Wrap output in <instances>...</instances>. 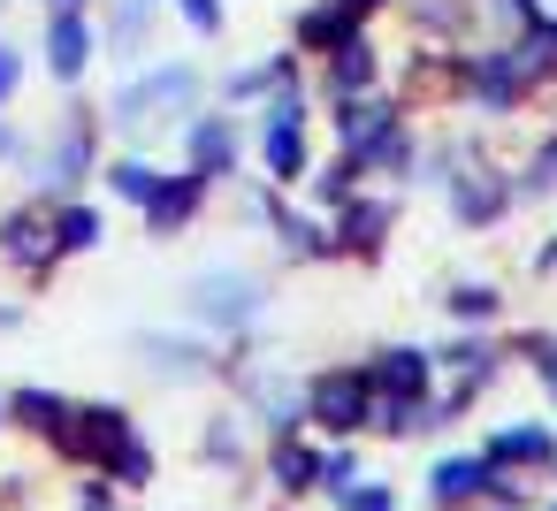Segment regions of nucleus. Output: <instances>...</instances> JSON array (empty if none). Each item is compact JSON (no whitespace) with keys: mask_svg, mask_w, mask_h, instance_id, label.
<instances>
[{"mask_svg":"<svg viewBox=\"0 0 557 511\" xmlns=\"http://www.w3.org/2000/svg\"><path fill=\"white\" fill-rule=\"evenodd\" d=\"M207 85L214 70L191 62V54H153L138 70L115 77V92L100 100V123L115 146H153V138H176L191 108H207Z\"/></svg>","mask_w":557,"mask_h":511,"instance_id":"nucleus-1","label":"nucleus"},{"mask_svg":"<svg viewBox=\"0 0 557 511\" xmlns=\"http://www.w3.org/2000/svg\"><path fill=\"white\" fill-rule=\"evenodd\" d=\"M100 161H108V123H100V108L77 100V92H62V115H54L47 130H32L16 176H24V199H47V207H54V199H77V191L100 176Z\"/></svg>","mask_w":557,"mask_h":511,"instance_id":"nucleus-2","label":"nucleus"},{"mask_svg":"<svg viewBox=\"0 0 557 511\" xmlns=\"http://www.w3.org/2000/svg\"><path fill=\"white\" fill-rule=\"evenodd\" d=\"M176 306H184V328H199L214 344H245V336H260V321L275 306V275L252 260H207L176 283Z\"/></svg>","mask_w":557,"mask_h":511,"instance_id":"nucleus-3","label":"nucleus"},{"mask_svg":"<svg viewBox=\"0 0 557 511\" xmlns=\"http://www.w3.org/2000/svg\"><path fill=\"white\" fill-rule=\"evenodd\" d=\"M321 123H329V138H336V153H344V161H359V176H397V184H412L420 130H412V115H405L389 92L329 100V108H321Z\"/></svg>","mask_w":557,"mask_h":511,"instance_id":"nucleus-4","label":"nucleus"},{"mask_svg":"<svg viewBox=\"0 0 557 511\" xmlns=\"http://www.w3.org/2000/svg\"><path fill=\"white\" fill-rule=\"evenodd\" d=\"M222 389L237 397V412H245L260 435H298V427H306V374H298L290 359H268L252 336L230 344V374H222Z\"/></svg>","mask_w":557,"mask_h":511,"instance_id":"nucleus-5","label":"nucleus"},{"mask_svg":"<svg viewBox=\"0 0 557 511\" xmlns=\"http://www.w3.org/2000/svg\"><path fill=\"white\" fill-rule=\"evenodd\" d=\"M374 427V382L367 366H313L306 374V435L359 443Z\"/></svg>","mask_w":557,"mask_h":511,"instance_id":"nucleus-6","label":"nucleus"},{"mask_svg":"<svg viewBox=\"0 0 557 511\" xmlns=\"http://www.w3.org/2000/svg\"><path fill=\"white\" fill-rule=\"evenodd\" d=\"M131 359L153 374V382H222L230 374V344H214V336H199V328H131Z\"/></svg>","mask_w":557,"mask_h":511,"instance_id":"nucleus-7","label":"nucleus"},{"mask_svg":"<svg viewBox=\"0 0 557 511\" xmlns=\"http://www.w3.org/2000/svg\"><path fill=\"white\" fill-rule=\"evenodd\" d=\"M176 153H184L176 169L207 176L214 191H222V184H237V176H245V115H237V108H214V100H207V108H191V115H184V130H176Z\"/></svg>","mask_w":557,"mask_h":511,"instance_id":"nucleus-8","label":"nucleus"},{"mask_svg":"<svg viewBox=\"0 0 557 511\" xmlns=\"http://www.w3.org/2000/svg\"><path fill=\"white\" fill-rule=\"evenodd\" d=\"M450 85L481 108V115H511L542 77L527 70V54H519V39H504V47H481V54H458V70H450Z\"/></svg>","mask_w":557,"mask_h":511,"instance_id":"nucleus-9","label":"nucleus"},{"mask_svg":"<svg viewBox=\"0 0 557 511\" xmlns=\"http://www.w3.org/2000/svg\"><path fill=\"white\" fill-rule=\"evenodd\" d=\"M92 62H100V24H92V9H47V16H39V70L54 77V92H85Z\"/></svg>","mask_w":557,"mask_h":511,"instance_id":"nucleus-10","label":"nucleus"},{"mask_svg":"<svg viewBox=\"0 0 557 511\" xmlns=\"http://www.w3.org/2000/svg\"><path fill=\"white\" fill-rule=\"evenodd\" d=\"M0 267L24 275V283H47V275L62 267L54 207H47V199H16V207H0Z\"/></svg>","mask_w":557,"mask_h":511,"instance_id":"nucleus-11","label":"nucleus"},{"mask_svg":"<svg viewBox=\"0 0 557 511\" xmlns=\"http://www.w3.org/2000/svg\"><path fill=\"white\" fill-rule=\"evenodd\" d=\"M131 435H138V412H131V404H115V397H77V420L62 427L54 458H62V465H85V473H100Z\"/></svg>","mask_w":557,"mask_h":511,"instance_id":"nucleus-12","label":"nucleus"},{"mask_svg":"<svg viewBox=\"0 0 557 511\" xmlns=\"http://www.w3.org/2000/svg\"><path fill=\"white\" fill-rule=\"evenodd\" d=\"M207 207H214V184H207V176H191V169H161L153 199L138 207V229H146L153 245H176L184 229L207 222Z\"/></svg>","mask_w":557,"mask_h":511,"instance_id":"nucleus-13","label":"nucleus"},{"mask_svg":"<svg viewBox=\"0 0 557 511\" xmlns=\"http://www.w3.org/2000/svg\"><path fill=\"white\" fill-rule=\"evenodd\" d=\"M389 229H397V199H389V191H367V184L329 214L336 260H367V267H374V260L389 252Z\"/></svg>","mask_w":557,"mask_h":511,"instance_id":"nucleus-14","label":"nucleus"},{"mask_svg":"<svg viewBox=\"0 0 557 511\" xmlns=\"http://www.w3.org/2000/svg\"><path fill=\"white\" fill-rule=\"evenodd\" d=\"M92 24H100V54L115 70H138V62H153V39L169 24V0H108Z\"/></svg>","mask_w":557,"mask_h":511,"instance_id":"nucleus-15","label":"nucleus"},{"mask_svg":"<svg viewBox=\"0 0 557 511\" xmlns=\"http://www.w3.org/2000/svg\"><path fill=\"white\" fill-rule=\"evenodd\" d=\"M290 77H306V54L275 47V54H260V62H230V70H214L207 100H214V108H237V115H252V108H260L275 85H290Z\"/></svg>","mask_w":557,"mask_h":511,"instance_id":"nucleus-16","label":"nucleus"},{"mask_svg":"<svg viewBox=\"0 0 557 511\" xmlns=\"http://www.w3.org/2000/svg\"><path fill=\"white\" fill-rule=\"evenodd\" d=\"M382 47H374V32H359V39H344L329 62H313V92H321V108L329 100H367V92H382Z\"/></svg>","mask_w":557,"mask_h":511,"instance_id":"nucleus-17","label":"nucleus"},{"mask_svg":"<svg viewBox=\"0 0 557 511\" xmlns=\"http://www.w3.org/2000/svg\"><path fill=\"white\" fill-rule=\"evenodd\" d=\"M443 199H450V222H458V229H488V222H504V214H511V199H519V191H511V176H504V169L466 161V169L443 184Z\"/></svg>","mask_w":557,"mask_h":511,"instance_id":"nucleus-18","label":"nucleus"},{"mask_svg":"<svg viewBox=\"0 0 557 511\" xmlns=\"http://www.w3.org/2000/svg\"><path fill=\"white\" fill-rule=\"evenodd\" d=\"M252 161H260V184L298 191L321 153H313V130L306 123H252Z\"/></svg>","mask_w":557,"mask_h":511,"instance_id":"nucleus-19","label":"nucleus"},{"mask_svg":"<svg viewBox=\"0 0 557 511\" xmlns=\"http://www.w3.org/2000/svg\"><path fill=\"white\" fill-rule=\"evenodd\" d=\"M260 473H268V488H275L283 503H313V496H321V443H313L306 427H298V435H268Z\"/></svg>","mask_w":557,"mask_h":511,"instance_id":"nucleus-20","label":"nucleus"},{"mask_svg":"<svg viewBox=\"0 0 557 511\" xmlns=\"http://www.w3.org/2000/svg\"><path fill=\"white\" fill-rule=\"evenodd\" d=\"M0 412H9L16 435H39V443L54 450L62 427L77 420V397H70V389H47V382H9V389H0Z\"/></svg>","mask_w":557,"mask_h":511,"instance_id":"nucleus-21","label":"nucleus"},{"mask_svg":"<svg viewBox=\"0 0 557 511\" xmlns=\"http://www.w3.org/2000/svg\"><path fill=\"white\" fill-rule=\"evenodd\" d=\"M359 32H367V24H351L336 0H298L290 24H283V47L306 54V70H313V62H329V54H336L344 39H359Z\"/></svg>","mask_w":557,"mask_h":511,"instance_id":"nucleus-22","label":"nucleus"},{"mask_svg":"<svg viewBox=\"0 0 557 511\" xmlns=\"http://www.w3.org/2000/svg\"><path fill=\"white\" fill-rule=\"evenodd\" d=\"M268 237H275V252H283L290 267H329V260H336L329 214H313L306 199H283V207H275V222H268Z\"/></svg>","mask_w":557,"mask_h":511,"instance_id":"nucleus-23","label":"nucleus"},{"mask_svg":"<svg viewBox=\"0 0 557 511\" xmlns=\"http://www.w3.org/2000/svg\"><path fill=\"white\" fill-rule=\"evenodd\" d=\"M374 397H435V351L428 344H382L359 359Z\"/></svg>","mask_w":557,"mask_h":511,"instance_id":"nucleus-24","label":"nucleus"},{"mask_svg":"<svg viewBox=\"0 0 557 511\" xmlns=\"http://www.w3.org/2000/svg\"><path fill=\"white\" fill-rule=\"evenodd\" d=\"M92 184H100V199H115V207L138 214V207L153 199V184H161V161H153L146 146H108V161H100Z\"/></svg>","mask_w":557,"mask_h":511,"instance_id":"nucleus-25","label":"nucleus"},{"mask_svg":"<svg viewBox=\"0 0 557 511\" xmlns=\"http://www.w3.org/2000/svg\"><path fill=\"white\" fill-rule=\"evenodd\" d=\"M488 481H496V465H488L481 450H466V458H435V465H428V503H443V511H458V503H488Z\"/></svg>","mask_w":557,"mask_h":511,"instance_id":"nucleus-26","label":"nucleus"},{"mask_svg":"<svg viewBox=\"0 0 557 511\" xmlns=\"http://www.w3.org/2000/svg\"><path fill=\"white\" fill-rule=\"evenodd\" d=\"M481 458H488L496 473H527V465H549V458H557V435H549L542 420H511V427H496V435L481 443Z\"/></svg>","mask_w":557,"mask_h":511,"instance_id":"nucleus-27","label":"nucleus"},{"mask_svg":"<svg viewBox=\"0 0 557 511\" xmlns=\"http://www.w3.org/2000/svg\"><path fill=\"white\" fill-rule=\"evenodd\" d=\"M252 458V420L245 412H207L199 420V465L207 473H245Z\"/></svg>","mask_w":557,"mask_h":511,"instance_id":"nucleus-28","label":"nucleus"},{"mask_svg":"<svg viewBox=\"0 0 557 511\" xmlns=\"http://www.w3.org/2000/svg\"><path fill=\"white\" fill-rule=\"evenodd\" d=\"M54 245H62V260H85V252H100L108 245V207L100 199H54Z\"/></svg>","mask_w":557,"mask_h":511,"instance_id":"nucleus-29","label":"nucleus"},{"mask_svg":"<svg viewBox=\"0 0 557 511\" xmlns=\"http://www.w3.org/2000/svg\"><path fill=\"white\" fill-rule=\"evenodd\" d=\"M367 176H359V161H344V153H329V161H313L306 169V184H298V199L313 207V214H336L351 191H359Z\"/></svg>","mask_w":557,"mask_h":511,"instance_id":"nucleus-30","label":"nucleus"},{"mask_svg":"<svg viewBox=\"0 0 557 511\" xmlns=\"http://www.w3.org/2000/svg\"><path fill=\"white\" fill-rule=\"evenodd\" d=\"M100 481H115L123 496H138V488H153V481H161V450L146 443V427H138V435H131L108 465H100Z\"/></svg>","mask_w":557,"mask_h":511,"instance_id":"nucleus-31","label":"nucleus"},{"mask_svg":"<svg viewBox=\"0 0 557 511\" xmlns=\"http://www.w3.org/2000/svg\"><path fill=\"white\" fill-rule=\"evenodd\" d=\"M443 313H450L458 328H488V321L504 313V290H496V283H450V290H443Z\"/></svg>","mask_w":557,"mask_h":511,"instance_id":"nucleus-32","label":"nucleus"},{"mask_svg":"<svg viewBox=\"0 0 557 511\" xmlns=\"http://www.w3.org/2000/svg\"><path fill=\"white\" fill-rule=\"evenodd\" d=\"M169 16H176L199 47H214V39L230 32V0H169Z\"/></svg>","mask_w":557,"mask_h":511,"instance_id":"nucleus-33","label":"nucleus"},{"mask_svg":"<svg viewBox=\"0 0 557 511\" xmlns=\"http://www.w3.org/2000/svg\"><path fill=\"white\" fill-rule=\"evenodd\" d=\"M359 481V443H321V496H344Z\"/></svg>","mask_w":557,"mask_h":511,"instance_id":"nucleus-34","label":"nucleus"},{"mask_svg":"<svg viewBox=\"0 0 557 511\" xmlns=\"http://www.w3.org/2000/svg\"><path fill=\"white\" fill-rule=\"evenodd\" d=\"M519 199H542V191H557V138H542L534 146V161L519 169V184H511Z\"/></svg>","mask_w":557,"mask_h":511,"instance_id":"nucleus-35","label":"nucleus"},{"mask_svg":"<svg viewBox=\"0 0 557 511\" xmlns=\"http://www.w3.org/2000/svg\"><path fill=\"white\" fill-rule=\"evenodd\" d=\"M24 77H32V54L0 32V108H16V92H24Z\"/></svg>","mask_w":557,"mask_h":511,"instance_id":"nucleus-36","label":"nucleus"},{"mask_svg":"<svg viewBox=\"0 0 557 511\" xmlns=\"http://www.w3.org/2000/svg\"><path fill=\"white\" fill-rule=\"evenodd\" d=\"M481 9H488V16H496V24H504L511 39H519V32H534V24L549 16V9H542V0H481Z\"/></svg>","mask_w":557,"mask_h":511,"instance_id":"nucleus-37","label":"nucleus"},{"mask_svg":"<svg viewBox=\"0 0 557 511\" xmlns=\"http://www.w3.org/2000/svg\"><path fill=\"white\" fill-rule=\"evenodd\" d=\"M336 511H397V496H389V481H367V473H359V481L336 496Z\"/></svg>","mask_w":557,"mask_h":511,"instance_id":"nucleus-38","label":"nucleus"},{"mask_svg":"<svg viewBox=\"0 0 557 511\" xmlns=\"http://www.w3.org/2000/svg\"><path fill=\"white\" fill-rule=\"evenodd\" d=\"M70 511H123V488L92 473V481H77V496H70Z\"/></svg>","mask_w":557,"mask_h":511,"instance_id":"nucleus-39","label":"nucleus"},{"mask_svg":"<svg viewBox=\"0 0 557 511\" xmlns=\"http://www.w3.org/2000/svg\"><path fill=\"white\" fill-rule=\"evenodd\" d=\"M24 146H32V130H24L9 108H0V169H9V176H16V161H24Z\"/></svg>","mask_w":557,"mask_h":511,"instance_id":"nucleus-40","label":"nucleus"},{"mask_svg":"<svg viewBox=\"0 0 557 511\" xmlns=\"http://www.w3.org/2000/svg\"><path fill=\"white\" fill-rule=\"evenodd\" d=\"M336 9H344L351 24H367V32H374V16H389V9H397V0H336Z\"/></svg>","mask_w":557,"mask_h":511,"instance_id":"nucleus-41","label":"nucleus"},{"mask_svg":"<svg viewBox=\"0 0 557 511\" xmlns=\"http://www.w3.org/2000/svg\"><path fill=\"white\" fill-rule=\"evenodd\" d=\"M24 321H32V306H24V298H0V336H16Z\"/></svg>","mask_w":557,"mask_h":511,"instance_id":"nucleus-42","label":"nucleus"},{"mask_svg":"<svg viewBox=\"0 0 557 511\" xmlns=\"http://www.w3.org/2000/svg\"><path fill=\"white\" fill-rule=\"evenodd\" d=\"M534 374H542V389L557 397V344H542V359H534Z\"/></svg>","mask_w":557,"mask_h":511,"instance_id":"nucleus-43","label":"nucleus"},{"mask_svg":"<svg viewBox=\"0 0 557 511\" xmlns=\"http://www.w3.org/2000/svg\"><path fill=\"white\" fill-rule=\"evenodd\" d=\"M534 267H542V275H549V267H557V237H549V245H542V252H534Z\"/></svg>","mask_w":557,"mask_h":511,"instance_id":"nucleus-44","label":"nucleus"},{"mask_svg":"<svg viewBox=\"0 0 557 511\" xmlns=\"http://www.w3.org/2000/svg\"><path fill=\"white\" fill-rule=\"evenodd\" d=\"M47 9H92V0H39V16H47Z\"/></svg>","mask_w":557,"mask_h":511,"instance_id":"nucleus-45","label":"nucleus"},{"mask_svg":"<svg viewBox=\"0 0 557 511\" xmlns=\"http://www.w3.org/2000/svg\"><path fill=\"white\" fill-rule=\"evenodd\" d=\"M542 39H549V62H557V16H549V24H542Z\"/></svg>","mask_w":557,"mask_h":511,"instance_id":"nucleus-46","label":"nucleus"},{"mask_svg":"<svg viewBox=\"0 0 557 511\" xmlns=\"http://www.w3.org/2000/svg\"><path fill=\"white\" fill-rule=\"evenodd\" d=\"M549 511H557V503H549Z\"/></svg>","mask_w":557,"mask_h":511,"instance_id":"nucleus-47","label":"nucleus"}]
</instances>
